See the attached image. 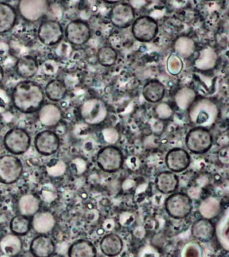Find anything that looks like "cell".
Wrapping results in <instances>:
<instances>
[{"label": "cell", "mask_w": 229, "mask_h": 257, "mask_svg": "<svg viewBox=\"0 0 229 257\" xmlns=\"http://www.w3.org/2000/svg\"><path fill=\"white\" fill-rule=\"evenodd\" d=\"M142 93L146 101L150 103H158L164 98L166 87L160 80H150L144 84Z\"/></svg>", "instance_id": "cell-23"}, {"label": "cell", "mask_w": 229, "mask_h": 257, "mask_svg": "<svg viewBox=\"0 0 229 257\" xmlns=\"http://www.w3.org/2000/svg\"><path fill=\"white\" fill-rule=\"evenodd\" d=\"M221 204L220 201L216 198L210 197L203 200L199 207V211L202 218L212 220L220 214Z\"/></svg>", "instance_id": "cell-32"}, {"label": "cell", "mask_w": 229, "mask_h": 257, "mask_svg": "<svg viewBox=\"0 0 229 257\" xmlns=\"http://www.w3.org/2000/svg\"><path fill=\"white\" fill-rule=\"evenodd\" d=\"M79 113L86 123L90 125H99L107 118L108 110L103 100L98 98H91L82 104Z\"/></svg>", "instance_id": "cell-3"}, {"label": "cell", "mask_w": 229, "mask_h": 257, "mask_svg": "<svg viewBox=\"0 0 229 257\" xmlns=\"http://www.w3.org/2000/svg\"><path fill=\"white\" fill-rule=\"evenodd\" d=\"M193 238L201 242H210L215 234V226L212 220L202 218L193 224L191 228Z\"/></svg>", "instance_id": "cell-17"}, {"label": "cell", "mask_w": 229, "mask_h": 257, "mask_svg": "<svg viewBox=\"0 0 229 257\" xmlns=\"http://www.w3.org/2000/svg\"><path fill=\"white\" fill-rule=\"evenodd\" d=\"M214 140L210 131L204 126H196L186 134L185 144L194 154H204L212 148Z\"/></svg>", "instance_id": "cell-4"}, {"label": "cell", "mask_w": 229, "mask_h": 257, "mask_svg": "<svg viewBox=\"0 0 229 257\" xmlns=\"http://www.w3.org/2000/svg\"><path fill=\"white\" fill-rule=\"evenodd\" d=\"M135 16L134 8L124 2L116 4L110 12V20L112 25L120 29H125L132 26Z\"/></svg>", "instance_id": "cell-13"}, {"label": "cell", "mask_w": 229, "mask_h": 257, "mask_svg": "<svg viewBox=\"0 0 229 257\" xmlns=\"http://www.w3.org/2000/svg\"><path fill=\"white\" fill-rule=\"evenodd\" d=\"M23 246L21 239L15 234H9L4 237L0 242L2 250L8 256L17 255Z\"/></svg>", "instance_id": "cell-33"}, {"label": "cell", "mask_w": 229, "mask_h": 257, "mask_svg": "<svg viewBox=\"0 0 229 257\" xmlns=\"http://www.w3.org/2000/svg\"><path fill=\"white\" fill-rule=\"evenodd\" d=\"M6 150L14 156H21L29 150L32 144L31 137L24 128H11L4 137Z\"/></svg>", "instance_id": "cell-6"}, {"label": "cell", "mask_w": 229, "mask_h": 257, "mask_svg": "<svg viewBox=\"0 0 229 257\" xmlns=\"http://www.w3.org/2000/svg\"><path fill=\"white\" fill-rule=\"evenodd\" d=\"M17 19L15 8L7 2H0V34L11 32L15 28Z\"/></svg>", "instance_id": "cell-22"}, {"label": "cell", "mask_w": 229, "mask_h": 257, "mask_svg": "<svg viewBox=\"0 0 229 257\" xmlns=\"http://www.w3.org/2000/svg\"><path fill=\"white\" fill-rule=\"evenodd\" d=\"M228 226V210L227 209L225 214L218 221L216 227L215 226V234H216L217 239L220 246L226 251H228L229 249Z\"/></svg>", "instance_id": "cell-31"}, {"label": "cell", "mask_w": 229, "mask_h": 257, "mask_svg": "<svg viewBox=\"0 0 229 257\" xmlns=\"http://www.w3.org/2000/svg\"><path fill=\"white\" fill-rule=\"evenodd\" d=\"M66 170V165L63 161L59 160L53 166H47V172L50 176L58 177L63 175Z\"/></svg>", "instance_id": "cell-39"}, {"label": "cell", "mask_w": 229, "mask_h": 257, "mask_svg": "<svg viewBox=\"0 0 229 257\" xmlns=\"http://www.w3.org/2000/svg\"><path fill=\"white\" fill-rule=\"evenodd\" d=\"M218 60V54L212 48H204L199 52L194 62V66L201 71H208L216 67Z\"/></svg>", "instance_id": "cell-24"}, {"label": "cell", "mask_w": 229, "mask_h": 257, "mask_svg": "<svg viewBox=\"0 0 229 257\" xmlns=\"http://www.w3.org/2000/svg\"><path fill=\"white\" fill-rule=\"evenodd\" d=\"M38 39L44 45L53 46L60 43L64 37V29L57 20H45L40 24Z\"/></svg>", "instance_id": "cell-10"}, {"label": "cell", "mask_w": 229, "mask_h": 257, "mask_svg": "<svg viewBox=\"0 0 229 257\" xmlns=\"http://www.w3.org/2000/svg\"><path fill=\"white\" fill-rule=\"evenodd\" d=\"M34 145L39 154L43 156H51L59 150L61 141L55 132L44 130L35 136Z\"/></svg>", "instance_id": "cell-14"}, {"label": "cell", "mask_w": 229, "mask_h": 257, "mask_svg": "<svg viewBox=\"0 0 229 257\" xmlns=\"http://www.w3.org/2000/svg\"><path fill=\"white\" fill-rule=\"evenodd\" d=\"M69 257H97V249L91 241L80 239L75 241L68 250Z\"/></svg>", "instance_id": "cell-26"}, {"label": "cell", "mask_w": 229, "mask_h": 257, "mask_svg": "<svg viewBox=\"0 0 229 257\" xmlns=\"http://www.w3.org/2000/svg\"><path fill=\"white\" fill-rule=\"evenodd\" d=\"M156 113L159 118L162 120H167L172 117L173 110L171 106L166 102H162L157 106Z\"/></svg>", "instance_id": "cell-38"}, {"label": "cell", "mask_w": 229, "mask_h": 257, "mask_svg": "<svg viewBox=\"0 0 229 257\" xmlns=\"http://www.w3.org/2000/svg\"><path fill=\"white\" fill-rule=\"evenodd\" d=\"M184 64L182 58L176 54H172L167 61V68L169 72L174 76L178 75L182 71Z\"/></svg>", "instance_id": "cell-37"}, {"label": "cell", "mask_w": 229, "mask_h": 257, "mask_svg": "<svg viewBox=\"0 0 229 257\" xmlns=\"http://www.w3.org/2000/svg\"><path fill=\"white\" fill-rule=\"evenodd\" d=\"M189 118L193 124L198 126L210 125L218 115V107L212 100L201 98L195 100L188 109Z\"/></svg>", "instance_id": "cell-2"}, {"label": "cell", "mask_w": 229, "mask_h": 257, "mask_svg": "<svg viewBox=\"0 0 229 257\" xmlns=\"http://www.w3.org/2000/svg\"><path fill=\"white\" fill-rule=\"evenodd\" d=\"M159 25L156 20L148 16H142L132 24V36L137 41L148 43L152 41L159 33Z\"/></svg>", "instance_id": "cell-9"}, {"label": "cell", "mask_w": 229, "mask_h": 257, "mask_svg": "<svg viewBox=\"0 0 229 257\" xmlns=\"http://www.w3.org/2000/svg\"><path fill=\"white\" fill-rule=\"evenodd\" d=\"M96 160L100 170L113 174L122 168L124 160L123 154L119 148L114 146H107L98 151Z\"/></svg>", "instance_id": "cell-5"}, {"label": "cell", "mask_w": 229, "mask_h": 257, "mask_svg": "<svg viewBox=\"0 0 229 257\" xmlns=\"http://www.w3.org/2000/svg\"><path fill=\"white\" fill-rule=\"evenodd\" d=\"M45 96L52 102H60L65 98L67 88L65 82L60 79L51 80L45 86Z\"/></svg>", "instance_id": "cell-27"}, {"label": "cell", "mask_w": 229, "mask_h": 257, "mask_svg": "<svg viewBox=\"0 0 229 257\" xmlns=\"http://www.w3.org/2000/svg\"><path fill=\"white\" fill-rule=\"evenodd\" d=\"M13 105L22 113L31 114L39 111L44 104L45 94L43 88L32 80L19 82L12 92Z\"/></svg>", "instance_id": "cell-1"}, {"label": "cell", "mask_w": 229, "mask_h": 257, "mask_svg": "<svg viewBox=\"0 0 229 257\" xmlns=\"http://www.w3.org/2000/svg\"><path fill=\"white\" fill-rule=\"evenodd\" d=\"M10 228L13 234L18 236H26L31 229V222L28 216L17 215L14 217L10 223Z\"/></svg>", "instance_id": "cell-34"}, {"label": "cell", "mask_w": 229, "mask_h": 257, "mask_svg": "<svg viewBox=\"0 0 229 257\" xmlns=\"http://www.w3.org/2000/svg\"><path fill=\"white\" fill-rule=\"evenodd\" d=\"M165 208L169 216L176 220H181L188 217L192 212V200L185 193H173L167 198Z\"/></svg>", "instance_id": "cell-7"}, {"label": "cell", "mask_w": 229, "mask_h": 257, "mask_svg": "<svg viewBox=\"0 0 229 257\" xmlns=\"http://www.w3.org/2000/svg\"><path fill=\"white\" fill-rule=\"evenodd\" d=\"M23 162L14 155L0 157V183L10 185L15 184L23 175Z\"/></svg>", "instance_id": "cell-8"}, {"label": "cell", "mask_w": 229, "mask_h": 257, "mask_svg": "<svg viewBox=\"0 0 229 257\" xmlns=\"http://www.w3.org/2000/svg\"><path fill=\"white\" fill-rule=\"evenodd\" d=\"M56 220L53 215L49 212H38L34 215L32 226L36 232L45 234L55 228Z\"/></svg>", "instance_id": "cell-25"}, {"label": "cell", "mask_w": 229, "mask_h": 257, "mask_svg": "<svg viewBox=\"0 0 229 257\" xmlns=\"http://www.w3.org/2000/svg\"><path fill=\"white\" fill-rule=\"evenodd\" d=\"M41 200L33 194H25L20 198L19 208L20 212L24 216H33L39 212Z\"/></svg>", "instance_id": "cell-29"}, {"label": "cell", "mask_w": 229, "mask_h": 257, "mask_svg": "<svg viewBox=\"0 0 229 257\" xmlns=\"http://www.w3.org/2000/svg\"><path fill=\"white\" fill-rule=\"evenodd\" d=\"M157 190L163 194H171L176 192L179 186V178L175 173L164 171L158 174L155 181Z\"/></svg>", "instance_id": "cell-19"}, {"label": "cell", "mask_w": 229, "mask_h": 257, "mask_svg": "<svg viewBox=\"0 0 229 257\" xmlns=\"http://www.w3.org/2000/svg\"><path fill=\"white\" fill-rule=\"evenodd\" d=\"M4 78H5V70L3 66L0 65V84L3 82Z\"/></svg>", "instance_id": "cell-40"}, {"label": "cell", "mask_w": 229, "mask_h": 257, "mask_svg": "<svg viewBox=\"0 0 229 257\" xmlns=\"http://www.w3.org/2000/svg\"><path fill=\"white\" fill-rule=\"evenodd\" d=\"M30 250L35 257H50L55 252V244L51 237L41 234L31 241Z\"/></svg>", "instance_id": "cell-16"}, {"label": "cell", "mask_w": 229, "mask_h": 257, "mask_svg": "<svg viewBox=\"0 0 229 257\" xmlns=\"http://www.w3.org/2000/svg\"><path fill=\"white\" fill-rule=\"evenodd\" d=\"M100 249L104 255L115 257L119 255L124 248V242L119 235L110 233L102 238L100 243Z\"/></svg>", "instance_id": "cell-21"}, {"label": "cell", "mask_w": 229, "mask_h": 257, "mask_svg": "<svg viewBox=\"0 0 229 257\" xmlns=\"http://www.w3.org/2000/svg\"><path fill=\"white\" fill-rule=\"evenodd\" d=\"M174 100L180 109L188 110L196 100V92L192 88L184 86L177 91Z\"/></svg>", "instance_id": "cell-30"}, {"label": "cell", "mask_w": 229, "mask_h": 257, "mask_svg": "<svg viewBox=\"0 0 229 257\" xmlns=\"http://www.w3.org/2000/svg\"><path fill=\"white\" fill-rule=\"evenodd\" d=\"M39 120L43 125L55 126L57 125L63 117V112L61 108L56 104L47 103L43 104L39 110Z\"/></svg>", "instance_id": "cell-18"}, {"label": "cell", "mask_w": 229, "mask_h": 257, "mask_svg": "<svg viewBox=\"0 0 229 257\" xmlns=\"http://www.w3.org/2000/svg\"><path fill=\"white\" fill-rule=\"evenodd\" d=\"M98 63L104 67H110L116 64L118 53L113 47L105 46L100 48L97 53Z\"/></svg>", "instance_id": "cell-35"}, {"label": "cell", "mask_w": 229, "mask_h": 257, "mask_svg": "<svg viewBox=\"0 0 229 257\" xmlns=\"http://www.w3.org/2000/svg\"><path fill=\"white\" fill-rule=\"evenodd\" d=\"M49 9L45 0H22L18 5V12L26 21L35 22L41 20Z\"/></svg>", "instance_id": "cell-12"}, {"label": "cell", "mask_w": 229, "mask_h": 257, "mask_svg": "<svg viewBox=\"0 0 229 257\" xmlns=\"http://www.w3.org/2000/svg\"><path fill=\"white\" fill-rule=\"evenodd\" d=\"M196 45L194 40L186 36H180L175 41L174 48L176 55L181 58H190L196 50Z\"/></svg>", "instance_id": "cell-28"}, {"label": "cell", "mask_w": 229, "mask_h": 257, "mask_svg": "<svg viewBox=\"0 0 229 257\" xmlns=\"http://www.w3.org/2000/svg\"><path fill=\"white\" fill-rule=\"evenodd\" d=\"M64 36L72 45L82 46L91 38V28L87 22L82 20H73L64 30Z\"/></svg>", "instance_id": "cell-11"}, {"label": "cell", "mask_w": 229, "mask_h": 257, "mask_svg": "<svg viewBox=\"0 0 229 257\" xmlns=\"http://www.w3.org/2000/svg\"><path fill=\"white\" fill-rule=\"evenodd\" d=\"M192 158L184 149L175 148L167 153L165 162L169 171L176 174L184 172L190 166Z\"/></svg>", "instance_id": "cell-15"}, {"label": "cell", "mask_w": 229, "mask_h": 257, "mask_svg": "<svg viewBox=\"0 0 229 257\" xmlns=\"http://www.w3.org/2000/svg\"><path fill=\"white\" fill-rule=\"evenodd\" d=\"M204 250L198 241H191L183 247L181 257H203Z\"/></svg>", "instance_id": "cell-36"}, {"label": "cell", "mask_w": 229, "mask_h": 257, "mask_svg": "<svg viewBox=\"0 0 229 257\" xmlns=\"http://www.w3.org/2000/svg\"><path fill=\"white\" fill-rule=\"evenodd\" d=\"M39 69V62L33 56H21L16 62V73L19 77L24 79H29L34 77L37 74Z\"/></svg>", "instance_id": "cell-20"}]
</instances>
